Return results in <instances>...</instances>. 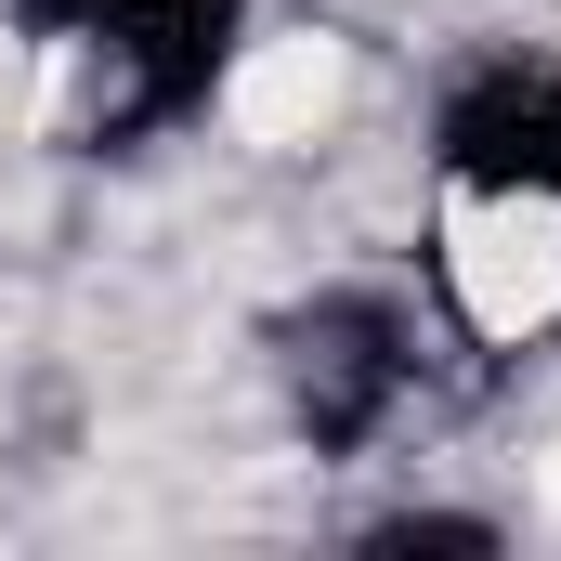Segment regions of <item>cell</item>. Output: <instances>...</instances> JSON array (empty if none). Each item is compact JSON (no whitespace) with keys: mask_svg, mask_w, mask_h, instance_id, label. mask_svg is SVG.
<instances>
[{"mask_svg":"<svg viewBox=\"0 0 561 561\" xmlns=\"http://www.w3.org/2000/svg\"><path fill=\"white\" fill-rule=\"evenodd\" d=\"M340 105H353V53L327 26H262L222 66V131L262 144V157H300L313 131H340Z\"/></svg>","mask_w":561,"mask_h":561,"instance_id":"2","label":"cell"},{"mask_svg":"<svg viewBox=\"0 0 561 561\" xmlns=\"http://www.w3.org/2000/svg\"><path fill=\"white\" fill-rule=\"evenodd\" d=\"M431 275L483 353H523L561 327V183H457Z\"/></svg>","mask_w":561,"mask_h":561,"instance_id":"1","label":"cell"},{"mask_svg":"<svg viewBox=\"0 0 561 561\" xmlns=\"http://www.w3.org/2000/svg\"><path fill=\"white\" fill-rule=\"evenodd\" d=\"M536 496H549V510H561V444H549V457H536Z\"/></svg>","mask_w":561,"mask_h":561,"instance_id":"3","label":"cell"}]
</instances>
